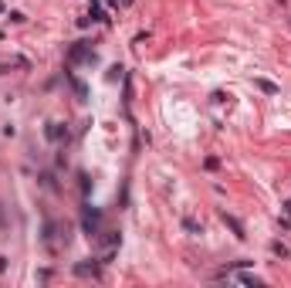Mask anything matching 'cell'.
I'll use <instances>...</instances> for the list:
<instances>
[{
  "mask_svg": "<svg viewBox=\"0 0 291 288\" xmlns=\"http://www.w3.org/2000/svg\"><path fill=\"white\" fill-rule=\"evenodd\" d=\"M98 238H102V247H105V251H115V247L122 244V234H119V230H102Z\"/></svg>",
  "mask_w": 291,
  "mask_h": 288,
  "instance_id": "obj_8",
  "label": "cell"
},
{
  "mask_svg": "<svg viewBox=\"0 0 291 288\" xmlns=\"http://www.w3.org/2000/svg\"><path fill=\"white\" fill-rule=\"evenodd\" d=\"M220 221H224V224H227V227L234 230V238H237V241H244V238H247V230H244V224H241V221H237V217H234V214H227V210H220Z\"/></svg>",
  "mask_w": 291,
  "mask_h": 288,
  "instance_id": "obj_6",
  "label": "cell"
},
{
  "mask_svg": "<svg viewBox=\"0 0 291 288\" xmlns=\"http://www.w3.org/2000/svg\"><path fill=\"white\" fill-rule=\"evenodd\" d=\"M258 88L264 92V95H278V92H281V88H278L275 82H267V78H258Z\"/></svg>",
  "mask_w": 291,
  "mask_h": 288,
  "instance_id": "obj_10",
  "label": "cell"
},
{
  "mask_svg": "<svg viewBox=\"0 0 291 288\" xmlns=\"http://www.w3.org/2000/svg\"><path fill=\"white\" fill-rule=\"evenodd\" d=\"M88 24H105L108 21V4L105 0H92V7H88V17H85Z\"/></svg>",
  "mask_w": 291,
  "mask_h": 288,
  "instance_id": "obj_3",
  "label": "cell"
},
{
  "mask_svg": "<svg viewBox=\"0 0 291 288\" xmlns=\"http://www.w3.org/2000/svg\"><path fill=\"white\" fill-rule=\"evenodd\" d=\"M4 272H7V258L0 255V275H4Z\"/></svg>",
  "mask_w": 291,
  "mask_h": 288,
  "instance_id": "obj_16",
  "label": "cell"
},
{
  "mask_svg": "<svg viewBox=\"0 0 291 288\" xmlns=\"http://www.w3.org/2000/svg\"><path fill=\"white\" fill-rule=\"evenodd\" d=\"M119 78H125V68H122V65L108 68V82H119Z\"/></svg>",
  "mask_w": 291,
  "mask_h": 288,
  "instance_id": "obj_14",
  "label": "cell"
},
{
  "mask_svg": "<svg viewBox=\"0 0 291 288\" xmlns=\"http://www.w3.org/2000/svg\"><path fill=\"white\" fill-rule=\"evenodd\" d=\"M44 136H48V142H68V125L65 122H48L44 125Z\"/></svg>",
  "mask_w": 291,
  "mask_h": 288,
  "instance_id": "obj_4",
  "label": "cell"
},
{
  "mask_svg": "<svg viewBox=\"0 0 291 288\" xmlns=\"http://www.w3.org/2000/svg\"><path fill=\"white\" fill-rule=\"evenodd\" d=\"M65 78L71 82V88H75V95H78V102H85V99H88V88H85V82H78V78H75L71 71H65Z\"/></svg>",
  "mask_w": 291,
  "mask_h": 288,
  "instance_id": "obj_9",
  "label": "cell"
},
{
  "mask_svg": "<svg viewBox=\"0 0 291 288\" xmlns=\"http://www.w3.org/2000/svg\"><path fill=\"white\" fill-rule=\"evenodd\" d=\"M68 68H78V65H95L98 61V55L92 51V44L88 41H75L71 48H68Z\"/></svg>",
  "mask_w": 291,
  "mask_h": 288,
  "instance_id": "obj_1",
  "label": "cell"
},
{
  "mask_svg": "<svg viewBox=\"0 0 291 288\" xmlns=\"http://www.w3.org/2000/svg\"><path fill=\"white\" fill-rule=\"evenodd\" d=\"M183 227L190 230V234H203V224H196L193 217H183Z\"/></svg>",
  "mask_w": 291,
  "mask_h": 288,
  "instance_id": "obj_12",
  "label": "cell"
},
{
  "mask_svg": "<svg viewBox=\"0 0 291 288\" xmlns=\"http://www.w3.org/2000/svg\"><path fill=\"white\" fill-rule=\"evenodd\" d=\"M271 255H275V258H291V251L281 244V241H271Z\"/></svg>",
  "mask_w": 291,
  "mask_h": 288,
  "instance_id": "obj_11",
  "label": "cell"
},
{
  "mask_svg": "<svg viewBox=\"0 0 291 288\" xmlns=\"http://www.w3.org/2000/svg\"><path fill=\"white\" fill-rule=\"evenodd\" d=\"M10 21H14V24H24L27 14H24V10H10Z\"/></svg>",
  "mask_w": 291,
  "mask_h": 288,
  "instance_id": "obj_15",
  "label": "cell"
},
{
  "mask_svg": "<svg viewBox=\"0 0 291 288\" xmlns=\"http://www.w3.org/2000/svg\"><path fill=\"white\" fill-rule=\"evenodd\" d=\"M284 217H291V200H288V204H284Z\"/></svg>",
  "mask_w": 291,
  "mask_h": 288,
  "instance_id": "obj_17",
  "label": "cell"
},
{
  "mask_svg": "<svg viewBox=\"0 0 291 288\" xmlns=\"http://www.w3.org/2000/svg\"><path fill=\"white\" fill-rule=\"evenodd\" d=\"M108 4V10H125V7H132V0H105Z\"/></svg>",
  "mask_w": 291,
  "mask_h": 288,
  "instance_id": "obj_13",
  "label": "cell"
},
{
  "mask_svg": "<svg viewBox=\"0 0 291 288\" xmlns=\"http://www.w3.org/2000/svg\"><path fill=\"white\" fill-rule=\"evenodd\" d=\"M224 278H230V281H241V285H264V278H258V275H251V272H230V275H224Z\"/></svg>",
  "mask_w": 291,
  "mask_h": 288,
  "instance_id": "obj_7",
  "label": "cell"
},
{
  "mask_svg": "<svg viewBox=\"0 0 291 288\" xmlns=\"http://www.w3.org/2000/svg\"><path fill=\"white\" fill-rule=\"evenodd\" d=\"M98 264H102V261H95V258L78 261V264H75V278H95V275H98Z\"/></svg>",
  "mask_w": 291,
  "mask_h": 288,
  "instance_id": "obj_5",
  "label": "cell"
},
{
  "mask_svg": "<svg viewBox=\"0 0 291 288\" xmlns=\"http://www.w3.org/2000/svg\"><path fill=\"white\" fill-rule=\"evenodd\" d=\"M81 227H85L88 238H98V234H102V210L92 207V204H85L81 207Z\"/></svg>",
  "mask_w": 291,
  "mask_h": 288,
  "instance_id": "obj_2",
  "label": "cell"
}]
</instances>
